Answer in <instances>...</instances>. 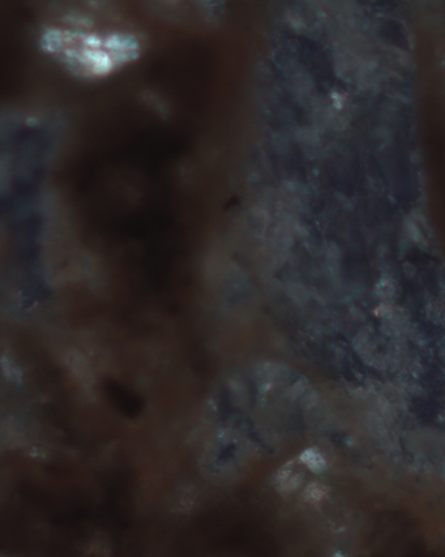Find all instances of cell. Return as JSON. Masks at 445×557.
<instances>
[{
    "instance_id": "1",
    "label": "cell",
    "mask_w": 445,
    "mask_h": 557,
    "mask_svg": "<svg viewBox=\"0 0 445 557\" xmlns=\"http://www.w3.org/2000/svg\"><path fill=\"white\" fill-rule=\"evenodd\" d=\"M2 371L3 376L6 377L7 381L12 384L20 385L23 383V371L19 364H17L14 359L8 358L7 355L2 357Z\"/></svg>"
}]
</instances>
